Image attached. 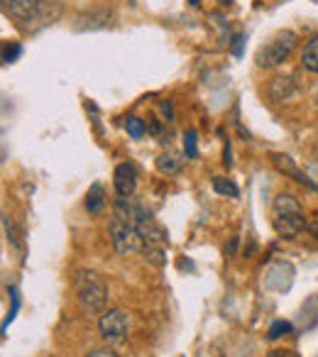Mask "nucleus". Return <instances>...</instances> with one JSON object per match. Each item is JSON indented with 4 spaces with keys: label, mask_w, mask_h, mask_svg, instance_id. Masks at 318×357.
<instances>
[{
    "label": "nucleus",
    "mask_w": 318,
    "mask_h": 357,
    "mask_svg": "<svg viewBox=\"0 0 318 357\" xmlns=\"http://www.w3.org/2000/svg\"><path fill=\"white\" fill-rule=\"evenodd\" d=\"M3 13L22 32L35 35V32L54 25L64 13V8L59 0H8L3 6Z\"/></svg>",
    "instance_id": "nucleus-1"
},
{
    "label": "nucleus",
    "mask_w": 318,
    "mask_h": 357,
    "mask_svg": "<svg viewBox=\"0 0 318 357\" xmlns=\"http://www.w3.org/2000/svg\"><path fill=\"white\" fill-rule=\"evenodd\" d=\"M272 225L277 230V235L292 240L306 228V215H303V208L298 204L296 196L292 194H279L272 204Z\"/></svg>",
    "instance_id": "nucleus-2"
},
{
    "label": "nucleus",
    "mask_w": 318,
    "mask_h": 357,
    "mask_svg": "<svg viewBox=\"0 0 318 357\" xmlns=\"http://www.w3.org/2000/svg\"><path fill=\"white\" fill-rule=\"evenodd\" d=\"M74 287H76V301H79L81 311L91 313V316L103 311L105 303H108V284L98 274L84 269V272L76 274Z\"/></svg>",
    "instance_id": "nucleus-3"
},
{
    "label": "nucleus",
    "mask_w": 318,
    "mask_h": 357,
    "mask_svg": "<svg viewBox=\"0 0 318 357\" xmlns=\"http://www.w3.org/2000/svg\"><path fill=\"white\" fill-rule=\"evenodd\" d=\"M296 32L292 30H282L279 35H274L272 40L267 42L264 47H259L257 54H255V61H257L259 69H274L282 61L289 59V54L296 47Z\"/></svg>",
    "instance_id": "nucleus-4"
},
{
    "label": "nucleus",
    "mask_w": 318,
    "mask_h": 357,
    "mask_svg": "<svg viewBox=\"0 0 318 357\" xmlns=\"http://www.w3.org/2000/svg\"><path fill=\"white\" fill-rule=\"evenodd\" d=\"M110 243L118 250L120 255H132V252H142L144 240L139 235V230L135 225L125 223V220L113 218L110 223Z\"/></svg>",
    "instance_id": "nucleus-5"
},
{
    "label": "nucleus",
    "mask_w": 318,
    "mask_h": 357,
    "mask_svg": "<svg viewBox=\"0 0 318 357\" xmlns=\"http://www.w3.org/2000/svg\"><path fill=\"white\" fill-rule=\"evenodd\" d=\"M98 331L100 335L105 337V340H123L125 335H128L130 331V318L125 311H120V308H110V311H105L103 316H100L98 321Z\"/></svg>",
    "instance_id": "nucleus-6"
},
{
    "label": "nucleus",
    "mask_w": 318,
    "mask_h": 357,
    "mask_svg": "<svg viewBox=\"0 0 318 357\" xmlns=\"http://www.w3.org/2000/svg\"><path fill=\"white\" fill-rule=\"evenodd\" d=\"M113 211H115V218H118V220H125V223L135 225V228H137V225L142 223V220H147V218H149V213L142 208V206L135 204L132 199H125V196H120V199L115 201Z\"/></svg>",
    "instance_id": "nucleus-7"
},
{
    "label": "nucleus",
    "mask_w": 318,
    "mask_h": 357,
    "mask_svg": "<svg viewBox=\"0 0 318 357\" xmlns=\"http://www.w3.org/2000/svg\"><path fill=\"white\" fill-rule=\"evenodd\" d=\"M113 184H115L118 196L130 199V196L135 194V189H137V172H135L132 164H118V167H115Z\"/></svg>",
    "instance_id": "nucleus-8"
},
{
    "label": "nucleus",
    "mask_w": 318,
    "mask_h": 357,
    "mask_svg": "<svg viewBox=\"0 0 318 357\" xmlns=\"http://www.w3.org/2000/svg\"><path fill=\"white\" fill-rule=\"evenodd\" d=\"M272 164L279 169L282 174H287V176H292L294 181H298V184H303V186H308V189H316V184H313L311 178L306 176V174L301 172V169L294 164V159L289 157V154H282V152H272Z\"/></svg>",
    "instance_id": "nucleus-9"
},
{
    "label": "nucleus",
    "mask_w": 318,
    "mask_h": 357,
    "mask_svg": "<svg viewBox=\"0 0 318 357\" xmlns=\"http://www.w3.org/2000/svg\"><path fill=\"white\" fill-rule=\"evenodd\" d=\"M296 89L298 86L292 76H277V79H272V84H269L267 93L274 103H284V100H289L294 93H296Z\"/></svg>",
    "instance_id": "nucleus-10"
},
{
    "label": "nucleus",
    "mask_w": 318,
    "mask_h": 357,
    "mask_svg": "<svg viewBox=\"0 0 318 357\" xmlns=\"http://www.w3.org/2000/svg\"><path fill=\"white\" fill-rule=\"evenodd\" d=\"M139 235H142L144 245H162L165 248L167 243H169V235H167V230L162 228V225L154 223V218L149 215L147 220H142V223L137 225Z\"/></svg>",
    "instance_id": "nucleus-11"
},
{
    "label": "nucleus",
    "mask_w": 318,
    "mask_h": 357,
    "mask_svg": "<svg viewBox=\"0 0 318 357\" xmlns=\"http://www.w3.org/2000/svg\"><path fill=\"white\" fill-rule=\"evenodd\" d=\"M110 20V13L108 10H91V13H81L79 17H76V30H100V27H105Z\"/></svg>",
    "instance_id": "nucleus-12"
},
{
    "label": "nucleus",
    "mask_w": 318,
    "mask_h": 357,
    "mask_svg": "<svg viewBox=\"0 0 318 357\" xmlns=\"http://www.w3.org/2000/svg\"><path fill=\"white\" fill-rule=\"evenodd\" d=\"M184 162H186V159L181 157V154H176V152H165V154H159L157 169H159L162 174H176V172H181Z\"/></svg>",
    "instance_id": "nucleus-13"
},
{
    "label": "nucleus",
    "mask_w": 318,
    "mask_h": 357,
    "mask_svg": "<svg viewBox=\"0 0 318 357\" xmlns=\"http://www.w3.org/2000/svg\"><path fill=\"white\" fill-rule=\"evenodd\" d=\"M301 66L311 74H318V35L311 42H306L301 52Z\"/></svg>",
    "instance_id": "nucleus-14"
},
{
    "label": "nucleus",
    "mask_w": 318,
    "mask_h": 357,
    "mask_svg": "<svg viewBox=\"0 0 318 357\" xmlns=\"http://www.w3.org/2000/svg\"><path fill=\"white\" fill-rule=\"evenodd\" d=\"M105 206V194H103V186L100 184H93L89 191V196H86V211L89 213H100Z\"/></svg>",
    "instance_id": "nucleus-15"
},
{
    "label": "nucleus",
    "mask_w": 318,
    "mask_h": 357,
    "mask_svg": "<svg viewBox=\"0 0 318 357\" xmlns=\"http://www.w3.org/2000/svg\"><path fill=\"white\" fill-rule=\"evenodd\" d=\"M213 189L218 191L220 196H228V199H238V186L230 181V178H223V176H215L213 178Z\"/></svg>",
    "instance_id": "nucleus-16"
},
{
    "label": "nucleus",
    "mask_w": 318,
    "mask_h": 357,
    "mask_svg": "<svg viewBox=\"0 0 318 357\" xmlns=\"http://www.w3.org/2000/svg\"><path fill=\"white\" fill-rule=\"evenodd\" d=\"M184 157L186 159L199 157V135H196V130H186V135H184Z\"/></svg>",
    "instance_id": "nucleus-17"
},
{
    "label": "nucleus",
    "mask_w": 318,
    "mask_h": 357,
    "mask_svg": "<svg viewBox=\"0 0 318 357\" xmlns=\"http://www.w3.org/2000/svg\"><path fill=\"white\" fill-rule=\"evenodd\" d=\"M142 255H144V257H147L152 264H157V267H162V264L167 262L165 248H162V245H144V248H142Z\"/></svg>",
    "instance_id": "nucleus-18"
},
{
    "label": "nucleus",
    "mask_w": 318,
    "mask_h": 357,
    "mask_svg": "<svg viewBox=\"0 0 318 357\" xmlns=\"http://www.w3.org/2000/svg\"><path fill=\"white\" fill-rule=\"evenodd\" d=\"M125 130H128V135L132 139H139L144 132H147V125H144V120L135 118V115H130V118H125Z\"/></svg>",
    "instance_id": "nucleus-19"
},
{
    "label": "nucleus",
    "mask_w": 318,
    "mask_h": 357,
    "mask_svg": "<svg viewBox=\"0 0 318 357\" xmlns=\"http://www.w3.org/2000/svg\"><path fill=\"white\" fill-rule=\"evenodd\" d=\"M20 54H22L20 42H6L3 45V64H13V61H17Z\"/></svg>",
    "instance_id": "nucleus-20"
},
{
    "label": "nucleus",
    "mask_w": 318,
    "mask_h": 357,
    "mask_svg": "<svg viewBox=\"0 0 318 357\" xmlns=\"http://www.w3.org/2000/svg\"><path fill=\"white\" fill-rule=\"evenodd\" d=\"M287 333H292V323H289V321H274L272 326H269L267 337H269V340H277V337L287 335Z\"/></svg>",
    "instance_id": "nucleus-21"
},
{
    "label": "nucleus",
    "mask_w": 318,
    "mask_h": 357,
    "mask_svg": "<svg viewBox=\"0 0 318 357\" xmlns=\"http://www.w3.org/2000/svg\"><path fill=\"white\" fill-rule=\"evenodd\" d=\"M3 228H6V235H8V240H10V245H15V248H22V243H20V238H17L15 225H13L10 215H3Z\"/></svg>",
    "instance_id": "nucleus-22"
},
{
    "label": "nucleus",
    "mask_w": 318,
    "mask_h": 357,
    "mask_svg": "<svg viewBox=\"0 0 318 357\" xmlns=\"http://www.w3.org/2000/svg\"><path fill=\"white\" fill-rule=\"evenodd\" d=\"M86 357H120V355L115 350H110V347H98V350L89 352Z\"/></svg>",
    "instance_id": "nucleus-23"
},
{
    "label": "nucleus",
    "mask_w": 318,
    "mask_h": 357,
    "mask_svg": "<svg viewBox=\"0 0 318 357\" xmlns=\"http://www.w3.org/2000/svg\"><path fill=\"white\" fill-rule=\"evenodd\" d=\"M233 54L235 56H243V35H235L233 37Z\"/></svg>",
    "instance_id": "nucleus-24"
},
{
    "label": "nucleus",
    "mask_w": 318,
    "mask_h": 357,
    "mask_svg": "<svg viewBox=\"0 0 318 357\" xmlns=\"http://www.w3.org/2000/svg\"><path fill=\"white\" fill-rule=\"evenodd\" d=\"M267 357H298V355L292 350H274V352H269Z\"/></svg>",
    "instance_id": "nucleus-25"
},
{
    "label": "nucleus",
    "mask_w": 318,
    "mask_h": 357,
    "mask_svg": "<svg viewBox=\"0 0 318 357\" xmlns=\"http://www.w3.org/2000/svg\"><path fill=\"white\" fill-rule=\"evenodd\" d=\"M162 113L167 115V123H172V120H174V113H172V105L167 103V100H165V103H162Z\"/></svg>",
    "instance_id": "nucleus-26"
},
{
    "label": "nucleus",
    "mask_w": 318,
    "mask_h": 357,
    "mask_svg": "<svg viewBox=\"0 0 318 357\" xmlns=\"http://www.w3.org/2000/svg\"><path fill=\"white\" fill-rule=\"evenodd\" d=\"M306 228H308V230H311V233H313V238H318V220H313V223H308Z\"/></svg>",
    "instance_id": "nucleus-27"
},
{
    "label": "nucleus",
    "mask_w": 318,
    "mask_h": 357,
    "mask_svg": "<svg viewBox=\"0 0 318 357\" xmlns=\"http://www.w3.org/2000/svg\"><path fill=\"white\" fill-rule=\"evenodd\" d=\"M311 98H313V103L318 105V81L313 84V89H311Z\"/></svg>",
    "instance_id": "nucleus-28"
},
{
    "label": "nucleus",
    "mask_w": 318,
    "mask_h": 357,
    "mask_svg": "<svg viewBox=\"0 0 318 357\" xmlns=\"http://www.w3.org/2000/svg\"><path fill=\"white\" fill-rule=\"evenodd\" d=\"M149 132H152V135H159V123H157V120H152V123H149Z\"/></svg>",
    "instance_id": "nucleus-29"
},
{
    "label": "nucleus",
    "mask_w": 318,
    "mask_h": 357,
    "mask_svg": "<svg viewBox=\"0 0 318 357\" xmlns=\"http://www.w3.org/2000/svg\"><path fill=\"white\" fill-rule=\"evenodd\" d=\"M235 248H238V240H230V245H228V250H225V252L233 255V252H235Z\"/></svg>",
    "instance_id": "nucleus-30"
},
{
    "label": "nucleus",
    "mask_w": 318,
    "mask_h": 357,
    "mask_svg": "<svg viewBox=\"0 0 318 357\" xmlns=\"http://www.w3.org/2000/svg\"><path fill=\"white\" fill-rule=\"evenodd\" d=\"M201 357H218V355H213V352H211V350H206V352H204V355H201Z\"/></svg>",
    "instance_id": "nucleus-31"
},
{
    "label": "nucleus",
    "mask_w": 318,
    "mask_h": 357,
    "mask_svg": "<svg viewBox=\"0 0 318 357\" xmlns=\"http://www.w3.org/2000/svg\"><path fill=\"white\" fill-rule=\"evenodd\" d=\"M6 3H8V0H3V6H6Z\"/></svg>",
    "instance_id": "nucleus-32"
}]
</instances>
